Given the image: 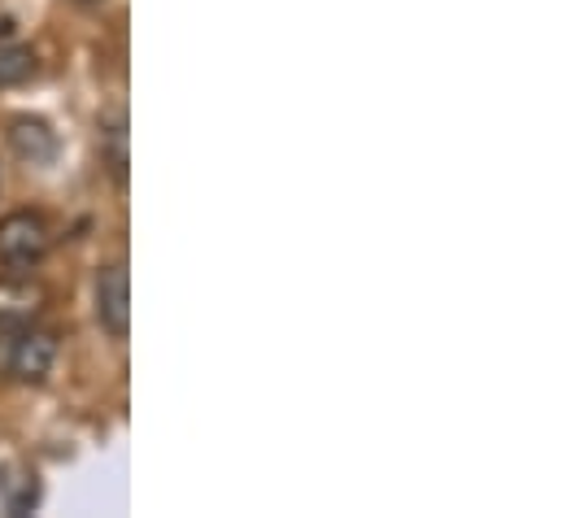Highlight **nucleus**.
Segmentation results:
<instances>
[{
    "label": "nucleus",
    "mask_w": 562,
    "mask_h": 518,
    "mask_svg": "<svg viewBox=\"0 0 562 518\" xmlns=\"http://www.w3.org/2000/svg\"><path fill=\"white\" fill-rule=\"evenodd\" d=\"M48 249H53V232L40 214L18 210V214L0 218V266L9 274H31L40 261L48 258Z\"/></svg>",
    "instance_id": "obj_1"
},
{
    "label": "nucleus",
    "mask_w": 562,
    "mask_h": 518,
    "mask_svg": "<svg viewBox=\"0 0 562 518\" xmlns=\"http://www.w3.org/2000/svg\"><path fill=\"white\" fill-rule=\"evenodd\" d=\"M97 323L110 340H127L132 331V279L123 261L97 270Z\"/></svg>",
    "instance_id": "obj_2"
},
{
    "label": "nucleus",
    "mask_w": 562,
    "mask_h": 518,
    "mask_svg": "<svg viewBox=\"0 0 562 518\" xmlns=\"http://www.w3.org/2000/svg\"><path fill=\"white\" fill-rule=\"evenodd\" d=\"M9 375L18 384H44L57 367V336L53 331H40V327H22L18 340L9 345Z\"/></svg>",
    "instance_id": "obj_3"
},
{
    "label": "nucleus",
    "mask_w": 562,
    "mask_h": 518,
    "mask_svg": "<svg viewBox=\"0 0 562 518\" xmlns=\"http://www.w3.org/2000/svg\"><path fill=\"white\" fill-rule=\"evenodd\" d=\"M48 305V292L31 274H0V331L31 327Z\"/></svg>",
    "instance_id": "obj_4"
},
{
    "label": "nucleus",
    "mask_w": 562,
    "mask_h": 518,
    "mask_svg": "<svg viewBox=\"0 0 562 518\" xmlns=\"http://www.w3.org/2000/svg\"><path fill=\"white\" fill-rule=\"evenodd\" d=\"M0 506H4V515H31L40 506V475L26 462L0 466Z\"/></svg>",
    "instance_id": "obj_5"
},
{
    "label": "nucleus",
    "mask_w": 562,
    "mask_h": 518,
    "mask_svg": "<svg viewBox=\"0 0 562 518\" xmlns=\"http://www.w3.org/2000/svg\"><path fill=\"white\" fill-rule=\"evenodd\" d=\"M9 144H13V153H18L22 161H31V166H44V161L57 157V135L44 127L40 119H18V123L9 127Z\"/></svg>",
    "instance_id": "obj_6"
},
{
    "label": "nucleus",
    "mask_w": 562,
    "mask_h": 518,
    "mask_svg": "<svg viewBox=\"0 0 562 518\" xmlns=\"http://www.w3.org/2000/svg\"><path fill=\"white\" fill-rule=\"evenodd\" d=\"M101 157H105L114 183H127V119H123V110H114V119L101 127Z\"/></svg>",
    "instance_id": "obj_7"
},
{
    "label": "nucleus",
    "mask_w": 562,
    "mask_h": 518,
    "mask_svg": "<svg viewBox=\"0 0 562 518\" xmlns=\"http://www.w3.org/2000/svg\"><path fill=\"white\" fill-rule=\"evenodd\" d=\"M31 75H35V53L13 40H0V88H18Z\"/></svg>",
    "instance_id": "obj_8"
},
{
    "label": "nucleus",
    "mask_w": 562,
    "mask_h": 518,
    "mask_svg": "<svg viewBox=\"0 0 562 518\" xmlns=\"http://www.w3.org/2000/svg\"><path fill=\"white\" fill-rule=\"evenodd\" d=\"M79 4H101V0H79Z\"/></svg>",
    "instance_id": "obj_9"
}]
</instances>
